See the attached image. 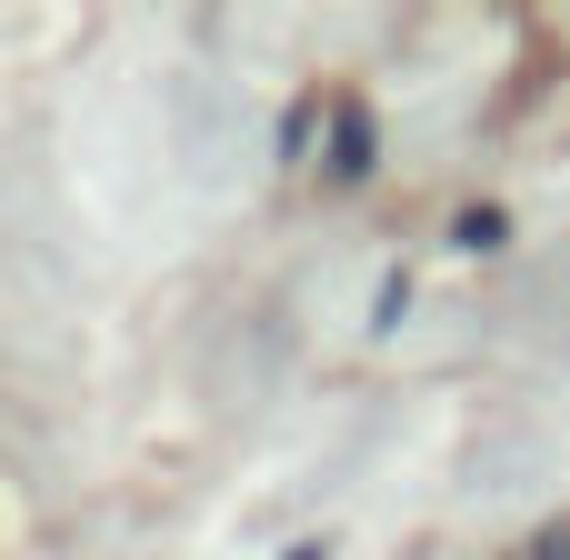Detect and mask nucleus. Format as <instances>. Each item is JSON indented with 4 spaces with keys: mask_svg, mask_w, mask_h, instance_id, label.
<instances>
[{
    "mask_svg": "<svg viewBox=\"0 0 570 560\" xmlns=\"http://www.w3.org/2000/svg\"><path fill=\"white\" fill-rule=\"evenodd\" d=\"M331 170H341V180L371 170V120H361V110H341V150H331Z\"/></svg>",
    "mask_w": 570,
    "mask_h": 560,
    "instance_id": "f257e3e1",
    "label": "nucleus"
}]
</instances>
